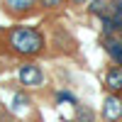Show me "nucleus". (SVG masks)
I'll return each mask as SVG.
<instances>
[{"mask_svg": "<svg viewBox=\"0 0 122 122\" xmlns=\"http://www.w3.org/2000/svg\"><path fill=\"white\" fill-rule=\"evenodd\" d=\"M44 34L42 29L37 27H15L12 32L7 34V46L12 49V54L17 56H25V59H32L39 56L44 51Z\"/></svg>", "mask_w": 122, "mask_h": 122, "instance_id": "1", "label": "nucleus"}, {"mask_svg": "<svg viewBox=\"0 0 122 122\" xmlns=\"http://www.w3.org/2000/svg\"><path fill=\"white\" fill-rule=\"evenodd\" d=\"M17 78H20V83H22L25 88H39V86L44 83V71H42V66H39V64L27 61V64L20 66Z\"/></svg>", "mask_w": 122, "mask_h": 122, "instance_id": "2", "label": "nucleus"}, {"mask_svg": "<svg viewBox=\"0 0 122 122\" xmlns=\"http://www.w3.org/2000/svg\"><path fill=\"white\" fill-rule=\"evenodd\" d=\"M103 117L107 122H117L122 120V98L115 95V93H110L105 98V103H103Z\"/></svg>", "mask_w": 122, "mask_h": 122, "instance_id": "3", "label": "nucleus"}, {"mask_svg": "<svg viewBox=\"0 0 122 122\" xmlns=\"http://www.w3.org/2000/svg\"><path fill=\"white\" fill-rule=\"evenodd\" d=\"M3 5L7 10V15H12V17H25L27 12H32L34 5H37V0H3Z\"/></svg>", "mask_w": 122, "mask_h": 122, "instance_id": "4", "label": "nucleus"}, {"mask_svg": "<svg viewBox=\"0 0 122 122\" xmlns=\"http://www.w3.org/2000/svg\"><path fill=\"white\" fill-rule=\"evenodd\" d=\"M105 88L110 90V93H115V95L122 93V66L107 68V73H105Z\"/></svg>", "mask_w": 122, "mask_h": 122, "instance_id": "5", "label": "nucleus"}, {"mask_svg": "<svg viewBox=\"0 0 122 122\" xmlns=\"http://www.w3.org/2000/svg\"><path fill=\"white\" fill-rule=\"evenodd\" d=\"M105 51H107V56L112 59L117 66H122V39L107 37V39H105Z\"/></svg>", "mask_w": 122, "mask_h": 122, "instance_id": "6", "label": "nucleus"}, {"mask_svg": "<svg viewBox=\"0 0 122 122\" xmlns=\"http://www.w3.org/2000/svg\"><path fill=\"white\" fill-rule=\"evenodd\" d=\"M88 10L93 15H98L100 20L103 17H112V0H90Z\"/></svg>", "mask_w": 122, "mask_h": 122, "instance_id": "7", "label": "nucleus"}, {"mask_svg": "<svg viewBox=\"0 0 122 122\" xmlns=\"http://www.w3.org/2000/svg\"><path fill=\"white\" fill-rule=\"evenodd\" d=\"M32 107V98L27 93H15L12 95V103H10V112H27V110Z\"/></svg>", "mask_w": 122, "mask_h": 122, "instance_id": "8", "label": "nucleus"}, {"mask_svg": "<svg viewBox=\"0 0 122 122\" xmlns=\"http://www.w3.org/2000/svg\"><path fill=\"white\" fill-rule=\"evenodd\" d=\"M95 120V112L86 105H76V122H93Z\"/></svg>", "mask_w": 122, "mask_h": 122, "instance_id": "9", "label": "nucleus"}, {"mask_svg": "<svg viewBox=\"0 0 122 122\" xmlns=\"http://www.w3.org/2000/svg\"><path fill=\"white\" fill-rule=\"evenodd\" d=\"M56 100H59V103H71V105H78L76 95H71L68 90H61V93H56Z\"/></svg>", "mask_w": 122, "mask_h": 122, "instance_id": "10", "label": "nucleus"}, {"mask_svg": "<svg viewBox=\"0 0 122 122\" xmlns=\"http://www.w3.org/2000/svg\"><path fill=\"white\" fill-rule=\"evenodd\" d=\"M39 3H42V7H46V10H59L64 5V0H39Z\"/></svg>", "mask_w": 122, "mask_h": 122, "instance_id": "11", "label": "nucleus"}, {"mask_svg": "<svg viewBox=\"0 0 122 122\" xmlns=\"http://www.w3.org/2000/svg\"><path fill=\"white\" fill-rule=\"evenodd\" d=\"M0 122H12V117H10V112H3V110H0Z\"/></svg>", "mask_w": 122, "mask_h": 122, "instance_id": "12", "label": "nucleus"}, {"mask_svg": "<svg viewBox=\"0 0 122 122\" xmlns=\"http://www.w3.org/2000/svg\"><path fill=\"white\" fill-rule=\"evenodd\" d=\"M71 3H76V5H83V3H88V0H71Z\"/></svg>", "mask_w": 122, "mask_h": 122, "instance_id": "13", "label": "nucleus"}, {"mask_svg": "<svg viewBox=\"0 0 122 122\" xmlns=\"http://www.w3.org/2000/svg\"><path fill=\"white\" fill-rule=\"evenodd\" d=\"M0 110H3V105H0Z\"/></svg>", "mask_w": 122, "mask_h": 122, "instance_id": "14", "label": "nucleus"}, {"mask_svg": "<svg viewBox=\"0 0 122 122\" xmlns=\"http://www.w3.org/2000/svg\"><path fill=\"white\" fill-rule=\"evenodd\" d=\"M120 39H122V37H120Z\"/></svg>", "mask_w": 122, "mask_h": 122, "instance_id": "15", "label": "nucleus"}]
</instances>
